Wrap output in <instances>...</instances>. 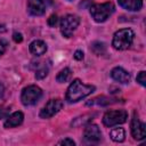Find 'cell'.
<instances>
[{
	"label": "cell",
	"mask_w": 146,
	"mask_h": 146,
	"mask_svg": "<svg viewBox=\"0 0 146 146\" xmlns=\"http://www.w3.org/2000/svg\"><path fill=\"white\" fill-rule=\"evenodd\" d=\"M13 39H14V41L15 42H22L23 41V35H22V33H19V32H15L14 34H13Z\"/></svg>",
	"instance_id": "cell-24"
},
{
	"label": "cell",
	"mask_w": 146,
	"mask_h": 146,
	"mask_svg": "<svg viewBox=\"0 0 146 146\" xmlns=\"http://www.w3.org/2000/svg\"><path fill=\"white\" fill-rule=\"evenodd\" d=\"M90 49L92 50V52L95 55L100 56V55H104L106 52V44L104 42H100V41H95L91 43Z\"/></svg>",
	"instance_id": "cell-17"
},
{
	"label": "cell",
	"mask_w": 146,
	"mask_h": 146,
	"mask_svg": "<svg viewBox=\"0 0 146 146\" xmlns=\"http://www.w3.org/2000/svg\"><path fill=\"white\" fill-rule=\"evenodd\" d=\"M42 96V90L41 88H39L35 84H31L25 87L22 90V95H21V100L23 103V105L25 106H31L34 105Z\"/></svg>",
	"instance_id": "cell-5"
},
{
	"label": "cell",
	"mask_w": 146,
	"mask_h": 146,
	"mask_svg": "<svg viewBox=\"0 0 146 146\" xmlns=\"http://www.w3.org/2000/svg\"><path fill=\"white\" fill-rule=\"evenodd\" d=\"M111 76L114 81L119 83H129L130 82V74L122 67H114L111 71Z\"/></svg>",
	"instance_id": "cell-11"
},
{
	"label": "cell",
	"mask_w": 146,
	"mask_h": 146,
	"mask_svg": "<svg viewBox=\"0 0 146 146\" xmlns=\"http://www.w3.org/2000/svg\"><path fill=\"white\" fill-rule=\"evenodd\" d=\"M71 76H72V71H71L68 67H65V68H63V70L57 74L56 80H57V82H59V83H64V82H67V81L71 79Z\"/></svg>",
	"instance_id": "cell-18"
},
{
	"label": "cell",
	"mask_w": 146,
	"mask_h": 146,
	"mask_svg": "<svg viewBox=\"0 0 146 146\" xmlns=\"http://www.w3.org/2000/svg\"><path fill=\"white\" fill-rule=\"evenodd\" d=\"M68 1H72V0H68Z\"/></svg>",
	"instance_id": "cell-29"
},
{
	"label": "cell",
	"mask_w": 146,
	"mask_h": 146,
	"mask_svg": "<svg viewBox=\"0 0 146 146\" xmlns=\"http://www.w3.org/2000/svg\"><path fill=\"white\" fill-rule=\"evenodd\" d=\"M39 1H41V2L44 3L46 6H49V5H51V2H52V0H39Z\"/></svg>",
	"instance_id": "cell-28"
},
{
	"label": "cell",
	"mask_w": 146,
	"mask_h": 146,
	"mask_svg": "<svg viewBox=\"0 0 146 146\" xmlns=\"http://www.w3.org/2000/svg\"><path fill=\"white\" fill-rule=\"evenodd\" d=\"M74 58H75L76 60H81V59L83 58V52H82L81 50H76V51L74 52Z\"/></svg>",
	"instance_id": "cell-25"
},
{
	"label": "cell",
	"mask_w": 146,
	"mask_h": 146,
	"mask_svg": "<svg viewBox=\"0 0 146 146\" xmlns=\"http://www.w3.org/2000/svg\"><path fill=\"white\" fill-rule=\"evenodd\" d=\"M135 39V33L131 29H121L113 35L112 46L116 50H125L130 48Z\"/></svg>",
	"instance_id": "cell-2"
},
{
	"label": "cell",
	"mask_w": 146,
	"mask_h": 146,
	"mask_svg": "<svg viewBox=\"0 0 146 146\" xmlns=\"http://www.w3.org/2000/svg\"><path fill=\"white\" fill-rule=\"evenodd\" d=\"M131 135L136 140H143L146 137V124L139 120L137 112L133 113L131 120Z\"/></svg>",
	"instance_id": "cell-8"
},
{
	"label": "cell",
	"mask_w": 146,
	"mask_h": 146,
	"mask_svg": "<svg viewBox=\"0 0 146 146\" xmlns=\"http://www.w3.org/2000/svg\"><path fill=\"white\" fill-rule=\"evenodd\" d=\"M117 100L115 98H110V97H106V96H99V97H96L94 99H91L90 102L87 103L88 106H94V105H98V106H106V105H110V104H113V103H116Z\"/></svg>",
	"instance_id": "cell-15"
},
{
	"label": "cell",
	"mask_w": 146,
	"mask_h": 146,
	"mask_svg": "<svg viewBox=\"0 0 146 146\" xmlns=\"http://www.w3.org/2000/svg\"><path fill=\"white\" fill-rule=\"evenodd\" d=\"M115 10V7L112 2H104V3H96L90 7V15L97 23L105 22Z\"/></svg>",
	"instance_id": "cell-3"
},
{
	"label": "cell",
	"mask_w": 146,
	"mask_h": 146,
	"mask_svg": "<svg viewBox=\"0 0 146 146\" xmlns=\"http://www.w3.org/2000/svg\"><path fill=\"white\" fill-rule=\"evenodd\" d=\"M47 6L39 0H29L27 2V11L33 16H41L46 13Z\"/></svg>",
	"instance_id": "cell-10"
},
{
	"label": "cell",
	"mask_w": 146,
	"mask_h": 146,
	"mask_svg": "<svg viewBox=\"0 0 146 146\" xmlns=\"http://www.w3.org/2000/svg\"><path fill=\"white\" fill-rule=\"evenodd\" d=\"M110 137L113 141H116V143H122L124 139H125V131L123 128H113L111 131H110Z\"/></svg>",
	"instance_id": "cell-16"
},
{
	"label": "cell",
	"mask_w": 146,
	"mask_h": 146,
	"mask_svg": "<svg viewBox=\"0 0 146 146\" xmlns=\"http://www.w3.org/2000/svg\"><path fill=\"white\" fill-rule=\"evenodd\" d=\"M63 107V102L58 98L56 99H50L46 105L40 111V117L41 119H50L55 114H57Z\"/></svg>",
	"instance_id": "cell-7"
},
{
	"label": "cell",
	"mask_w": 146,
	"mask_h": 146,
	"mask_svg": "<svg viewBox=\"0 0 146 146\" xmlns=\"http://www.w3.org/2000/svg\"><path fill=\"white\" fill-rule=\"evenodd\" d=\"M3 95H5V87H3L2 82L0 81V99L3 98Z\"/></svg>",
	"instance_id": "cell-26"
},
{
	"label": "cell",
	"mask_w": 146,
	"mask_h": 146,
	"mask_svg": "<svg viewBox=\"0 0 146 146\" xmlns=\"http://www.w3.org/2000/svg\"><path fill=\"white\" fill-rule=\"evenodd\" d=\"M7 114H8V111H7V110H1V108H0V119L6 117Z\"/></svg>",
	"instance_id": "cell-27"
},
{
	"label": "cell",
	"mask_w": 146,
	"mask_h": 146,
	"mask_svg": "<svg viewBox=\"0 0 146 146\" xmlns=\"http://www.w3.org/2000/svg\"><path fill=\"white\" fill-rule=\"evenodd\" d=\"M79 24H80L79 16L72 15V14L65 15L60 19V33L65 38H71L75 29L79 26Z\"/></svg>",
	"instance_id": "cell-6"
},
{
	"label": "cell",
	"mask_w": 146,
	"mask_h": 146,
	"mask_svg": "<svg viewBox=\"0 0 146 146\" xmlns=\"http://www.w3.org/2000/svg\"><path fill=\"white\" fill-rule=\"evenodd\" d=\"M136 80H137V82H138L139 84H141L143 87H145V86H146V72H145V71H140V72L138 73Z\"/></svg>",
	"instance_id": "cell-20"
},
{
	"label": "cell",
	"mask_w": 146,
	"mask_h": 146,
	"mask_svg": "<svg viewBox=\"0 0 146 146\" xmlns=\"http://www.w3.org/2000/svg\"><path fill=\"white\" fill-rule=\"evenodd\" d=\"M6 49H7V41L0 39V56H2L5 54Z\"/></svg>",
	"instance_id": "cell-23"
},
{
	"label": "cell",
	"mask_w": 146,
	"mask_h": 146,
	"mask_svg": "<svg viewBox=\"0 0 146 146\" xmlns=\"http://www.w3.org/2000/svg\"><path fill=\"white\" fill-rule=\"evenodd\" d=\"M31 54H33L34 56H41L43 54H46L47 51V44L42 41V40H34L30 43L29 47Z\"/></svg>",
	"instance_id": "cell-14"
},
{
	"label": "cell",
	"mask_w": 146,
	"mask_h": 146,
	"mask_svg": "<svg viewBox=\"0 0 146 146\" xmlns=\"http://www.w3.org/2000/svg\"><path fill=\"white\" fill-rule=\"evenodd\" d=\"M23 120H24V114L22 112H14L13 114H10L7 117V120L5 121L3 125L7 129L15 128V127H18L19 124H22L23 123Z\"/></svg>",
	"instance_id": "cell-12"
},
{
	"label": "cell",
	"mask_w": 146,
	"mask_h": 146,
	"mask_svg": "<svg viewBox=\"0 0 146 146\" xmlns=\"http://www.w3.org/2000/svg\"><path fill=\"white\" fill-rule=\"evenodd\" d=\"M95 91V87L90 86V84H84L82 83L79 79H75L72 81V83L68 86L67 91H66V100L68 103H76L81 99H83L84 97L89 96L90 94H92Z\"/></svg>",
	"instance_id": "cell-1"
},
{
	"label": "cell",
	"mask_w": 146,
	"mask_h": 146,
	"mask_svg": "<svg viewBox=\"0 0 146 146\" xmlns=\"http://www.w3.org/2000/svg\"><path fill=\"white\" fill-rule=\"evenodd\" d=\"M58 145H68V146H74L75 145V141L71 138H65L60 141H58Z\"/></svg>",
	"instance_id": "cell-22"
},
{
	"label": "cell",
	"mask_w": 146,
	"mask_h": 146,
	"mask_svg": "<svg viewBox=\"0 0 146 146\" xmlns=\"http://www.w3.org/2000/svg\"><path fill=\"white\" fill-rule=\"evenodd\" d=\"M48 67L47 66H42V67H40L36 72H35V79L36 80H41V79H43V78H46L47 75H48Z\"/></svg>",
	"instance_id": "cell-19"
},
{
	"label": "cell",
	"mask_w": 146,
	"mask_h": 146,
	"mask_svg": "<svg viewBox=\"0 0 146 146\" xmlns=\"http://www.w3.org/2000/svg\"><path fill=\"white\" fill-rule=\"evenodd\" d=\"M128 113L125 110H112L107 111L103 116V123L106 127H114L122 124L127 121Z\"/></svg>",
	"instance_id": "cell-4"
},
{
	"label": "cell",
	"mask_w": 146,
	"mask_h": 146,
	"mask_svg": "<svg viewBox=\"0 0 146 146\" xmlns=\"http://www.w3.org/2000/svg\"><path fill=\"white\" fill-rule=\"evenodd\" d=\"M57 22H58V18H57V15H51L49 18H48V25L49 26H51V27H54V26H56V24H57Z\"/></svg>",
	"instance_id": "cell-21"
},
{
	"label": "cell",
	"mask_w": 146,
	"mask_h": 146,
	"mask_svg": "<svg viewBox=\"0 0 146 146\" xmlns=\"http://www.w3.org/2000/svg\"><path fill=\"white\" fill-rule=\"evenodd\" d=\"M119 5L129 11H138L143 7V0H117Z\"/></svg>",
	"instance_id": "cell-13"
},
{
	"label": "cell",
	"mask_w": 146,
	"mask_h": 146,
	"mask_svg": "<svg viewBox=\"0 0 146 146\" xmlns=\"http://www.w3.org/2000/svg\"><path fill=\"white\" fill-rule=\"evenodd\" d=\"M83 137L87 141L90 143H98L102 139V132L100 129L98 128L97 124L89 123L86 125L84 131H83Z\"/></svg>",
	"instance_id": "cell-9"
}]
</instances>
